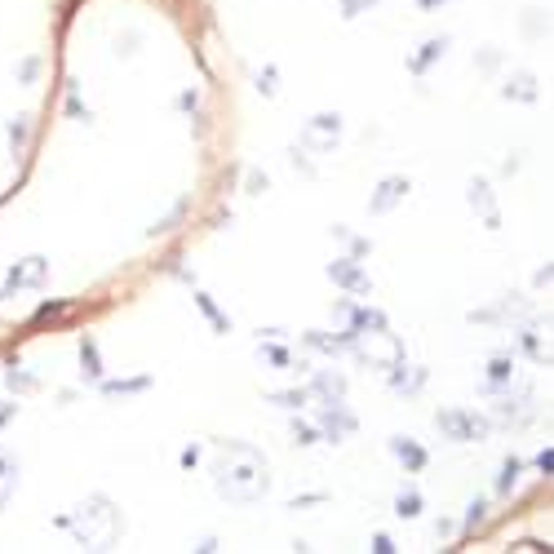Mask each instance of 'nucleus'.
<instances>
[{
    "label": "nucleus",
    "mask_w": 554,
    "mask_h": 554,
    "mask_svg": "<svg viewBox=\"0 0 554 554\" xmlns=\"http://www.w3.org/2000/svg\"><path fill=\"white\" fill-rule=\"evenodd\" d=\"M213 488H218V497L235 501V506H253V501L266 497V488H271V466H266L262 448L244 444V439H218L213 444Z\"/></svg>",
    "instance_id": "obj_1"
},
{
    "label": "nucleus",
    "mask_w": 554,
    "mask_h": 554,
    "mask_svg": "<svg viewBox=\"0 0 554 554\" xmlns=\"http://www.w3.org/2000/svg\"><path fill=\"white\" fill-rule=\"evenodd\" d=\"M63 528L71 532V537L80 541L85 550H111L120 541V510L111 506L107 497H85L76 510L63 519Z\"/></svg>",
    "instance_id": "obj_2"
},
{
    "label": "nucleus",
    "mask_w": 554,
    "mask_h": 554,
    "mask_svg": "<svg viewBox=\"0 0 554 554\" xmlns=\"http://www.w3.org/2000/svg\"><path fill=\"white\" fill-rule=\"evenodd\" d=\"M351 351L364 359L368 368H386V373H391L395 364H404V342L391 333V324L368 328V333H355L351 337Z\"/></svg>",
    "instance_id": "obj_3"
},
{
    "label": "nucleus",
    "mask_w": 554,
    "mask_h": 554,
    "mask_svg": "<svg viewBox=\"0 0 554 554\" xmlns=\"http://www.w3.org/2000/svg\"><path fill=\"white\" fill-rule=\"evenodd\" d=\"M435 426L444 430L448 439H457V444H484L492 435V417L475 413V408H439Z\"/></svg>",
    "instance_id": "obj_4"
},
{
    "label": "nucleus",
    "mask_w": 554,
    "mask_h": 554,
    "mask_svg": "<svg viewBox=\"0 0 554 554\" xmlns=\"http://www.w3.org/2000/svg\"><path fill=\"white\" fill-rule=\"evenodd\" d=\"M337 142H342V116L337 111H320V116H311L297 133V147L306 151V156H333Z\"/></svg>",
    "instance_id": "obj_5"
},
{
    "label": "nucleus",
    "mask_w": 554,
    "mask_h": 554,
    "mask_svg": "<svg viewBox=\"0 0 554 554\" xmlns=\"http://www.w3.org/2000/svg\"><path fill=\"white\" fill-rule=\"evenodd\" d=\"M492 413H497V422H506V426H523L537 417V395H532V386H519V391L510 395V386H506V391H501V404L492 408Z\"/></svg>",
    "instance_id": "obj_6"
},
{
    "label": "nucleus",
    "mask_w": 554,
    "mask_h": 554,
    "mask_svg": "<svg viewBox=\"0 0 554 554\" xmlns=\"http://www.w3.org/2000/svg\"><path fill=\"white\" fill-rule=\"evenodd\" d=\"M355 413H346V408H342V399H328V404L320 408V426H315V430H320V435L328 439V444H342V439H351L355 435Z\"/></svg>",
    "instance_id": "obj_7"
},
{
    "label": "nucleus",
    "mask_w": 554,
    "mask_h": 554,
    "mask_svg": "<svg viewBox=\"0 0 554 554\" xmlns=\"http://www.w3.org/2000/svg\"><path fill=\"white\" fill-rule=\"evenodd\" d=\"M49 284V258H23L9 266L5 275V293H18V289H45Z\"/></svg>",
    "instance_id": "obj_8"
},
{
    "label": "nucleus",
    "mask_w": 554,
    "mask_h": 554,
    "mask_svg": "<svg viewBox=\"0 0 554 554\" xmlns=\"http://www.w3.org/2000/svg\"><path fill=\"white\" fill-rule=\"evenodd\" d=\"M328 280L342 284V289L355 293V297L373 293V280H368V271L359 266V258H333V262H328Z\"/></svg>",
    "instance_id": "obj_9"
},
{
    "label": "nucleus",
    "mask_w": 554,
    "mask_h": 554,
    "mask_svg": "<svg viewBox=\"0 0 554 554\" xmlns=\"http://www.w3.org/2000/svg\"><path fill=\"white\" fill-rule=\"evenodd\" d=\"M408 191H413V182L399 178V173H395V178H382V182H377V191L368 196V213H373V218H386V213L399 209V204L408 200Z\"/></svg>",
    "instance_id": "obj_10"
},
{
    "label": "nucleus",
    "mask_w": 554,
    "mask_h": 554,
    "mask_svg": "<svg viewBox=\"0 0 554 554\" xmlns=\"http://www.w3.org/2000/svg\"><path fill=\"white\" fill-rule=\"evenodd\" d=\"M466 204L484 218V227L488 231H497L501 227V209H497V196H492V187H488V178H470V187H466Z\"/></svg>",
    "instance_id": "obj_11"
},
{
    "label": "nucleus",
    "mask_w": 554,
    "mask_h": 554,
    "mask_svg": "<svg viewBox=\"0 0 554 554\" xmlns=\"http://www.w3.org/2000/svg\"><path fill=\"white\" fill-rule=\"evenodd\" d=\"M510 382H515V355H510V351H497V355L488 359V373H484V391H488V395H501V391H506Z\"/></svg>",
    "instance_id": "obj_12"
},
{
    "label": "nucleus",
    "mask_w": 554,
    "mask_h": 554,
    "mask_svg": "<svg viewBox=\"0 0 554 554\" xmlns=\"http://www.w3.org/2000/svg\"><path fill=\"white\" fill-rule=\"evenodd\" d=\"M501 98H510V102H537L541 98L537 76H532V71H510L506 85H501Z\"/></svg>",
    "instance_id": "obj_13"
},
{
    "label": "nucleus",
    "mask_w": 554,
    "mask_h": 554,
    "mask_svg": "<svg viewBox=\"0 0 554 554\" xmlns=\"http://www.w3.org/2000/svg\"><path fill=\"white\" fill-rule=\"evenodd\" d=\"M444 54H448V36H430L417 54H408V71H413V76H426Z\"/></svg>",
    "instance_id": "obj_14"
},
{
    "label": "nucleus",
    "mask_w": 554,
    "mask_h": 554,
    "mask_svg": "<svg viewBox=\"0 0 554 554\" xmlns=\"http://www.w3.org/2000/svg\"><path fill=\"white\" fill-rule=\"evenodd\" d=\"M391 453H395L399 461H404V470H408V475H417V470H426V461H430V453H426V448L417 444V439H408V435H395V439H391Z\"/></svg>",
    "instance_id": "obj_15"
},
{
    "label": "nucleus",
    "mask_w": 554,
    "mask_h": 554,
    "mask_svg": "<svg viewBox=\"0 0 554 554\" xmlns=\"http://www.w3.org/2000/svg\"><path fill=\"white\" fill-rule=\"evenodd\" d=\"M258 359L262 364H271V368H306V359H297L289 346H280V337H266V342H258Z\"/></svg>",
    "instance_id": "obj_16"
},
{
    "label": "nucleus",
    "mask_w": 554,
    "mask_h": 554,
    "mask_svg": "<svg viewBox=\"0 0 554 554\" xmlns=\"http://www.w3.org/2000/svg\"><path fill=\"white\" fill-rule=\"evenodd\" d=\"M80 377L85 382H102V355H98V342L94 337H80Z\"/></svg>",
    "instance_id": "obj_17"
},
{
    "label": "nucleus",
    "mask_w": 554,
    "mask_h": 554,
    "mask_svg": "<svg viewBox=\"0 0 554 554\" xmlns=\"http://www.w3.org/2000/svg\"><path fill=\"white\" fill-rule=\"evenodd\" d=\"M311 395H324V399H342L346 395V377L333 373V368H324V373H315L311 382Z\"/></svg>",
    "instance_id": "obj_18"
},
{
    "label": "nucleus",
    "mask_w": 554,
    "mask_h": 554,
    "mask_svg": "<svg viewBox=\"0 0 554 554\" xmlns=\"http://www.w3.org/2000/svg\"><path fill=\"white\" fill-rule=\"evenodd\" d=\"M14 492H18V461L0 453V510L14 501Z\"/></svg>",
    "instance_id": "obj_19"
},
{
    "label": "nucleus",
    "mask_w": 554,
    "mask_h": 554,
    "mask_svg": "<svg viewBox=\"0 0 554 554\" xmlns=\"http://www.w3.org/2000/svg\"><path fill=\"white\" fill-rule=\"evenodd\" d=\"M191 297H196V306H200V311H204V315H209L213 333H222V337H227V333H231V315H222V311H218V302H213V297H209V293H204V289H196V293H191Z\"/></svg>",
    "instance_id": "obj_20"
},
{
    "label": "nucleus",
    "mask_w": 554,
    "mask_h": 554,
    "mask_svg": "<svg viewBox=\"0 0 554 554\" xmlns=\"http://www.w3.org/2000/svg\"><path fill=\"white\" fill-rule=\"evenodd\" d=\"M102 386V395L107 399H120V395H142V391H151V377L142 373V377H125V382H98Z\"/></svg>",
    "instance_id": "obj_21"
},
{
    "label": "nucleus",
    "mask_w": 554,
    "mask_h": 554,
    "mask_svg": "<svg viewBox=\"0 0 554 554\" xmlns=\"http://www.w3.org/2000/svg\"><path fill=\"white\" fill-rule=\"evenodd\" d=\"M422 382H426V373H422V368H408V364H395V368H391V386H395V391L413 395Z\"/></svg>",
    "instance_id": "obj_22"
},
{
    "label": "nucleus",
    "mask_w": 554,
    "mask_h": 554,
    "mask_svg": "<svg viewBox=\"0 0 554 554\" xmlns=\"http://www.w3.org/2000/svg\"><path fill=\"white\" fill-rule=\"evenodd\" d=\"M519 470H523V461L519 457H506L501 461V475H497V497H510L519 484Z\"/></svg>",
    "instance_id": "obj_23"
},
{
    "label": "nucleus",
    "mask_w": 554,
    "mask_h": 554,
    "mask_svg": "<svg viewBox=\"0 0 554 554\" xmlns=\"http://www.w3.org/2000/svg\"><path fill=\"white\" fill-rule=\"evenodd\" d=\"M422 506H426V501H422V492H417V488H404L395 497V515L399 519H417V515H422Z\"/></svg>",
    "instance_id": "obj_24"
},
{
    "label": "nucleus",
    "mask_w": 554,
    "mask_h": 554,
    "mask_svg": "<svg viewBox=\"0 0 554 554\" xmlns=\"http://www.w3.org/2000/svg\"><path fill=\"white\" fill-rule=\"evenodd\" d=\"M484 519H488V501L475 497V501H470V510H466V523H461V537H475V532L484 528Z\"/></svg>",
    "instance_id": "obj_25"
},
{
    "label": "nucleus",
    "mask_w": 554,
    "mask_h": 554,
    "mask_svg": "<svg viewBox=\"0 0 554 554\" xmlns=\"http://www.w3.org/2000/svg\"><path fill=\"white\" fill-rule=\"evenodd\" d=\"M5 386H9V391L23 395V391H36V377H32V373H23V368H9V373H5Z\"/></svg>",
    "instance_id": "obj_26"
},
{
    "label": "nucleus",
    "mask_w": 554,
    "mask_h": 554,
    "mask_svg": "<svg viewBox=\"0 0 554 554\" xmlns=\"http://www.w3.org/2000/svg\"><path fill=\"white\" fill-rule=\"evenodd\" d=\"M258 94H262V98H275V94H280V71H275V67H262V71H258Z\"/></svg>",
    "instance_id": "obj_27"
},
{
    "label": "nucleus",
    "mask_w": 554,
    "mask_h": 554,
    "mask_svg": "<svg viewBox=\"0 0 554 554\" xmlns=\"http://www.w3.org/2000/svg\"><path fill=\"white\" fill-rule=\"evenodd\" d=\"M373 5H377V0H337V9H342L346 23H355V18H359V14H368Z\"/></svg>",
    "instance_id": "obj_28"
},
{
    "label": "nucleus",
    "mask_w": 554,
    "mask_h": 554,
    "mask_svg": "<svg viewBox=\"0 0 554 554\" xmlns=\"http://www.w3.org/2000/svg\"><path fill=\"white\" fill-rule=\"evenodd\" d=\"M306 399H311V391H275L271 404H280V408H302Z\"/></svg>",
    "instance_id": "obj_29"
},
{
    "label": "nucleus",
    "mask_w": 554,
    "mask_h": 554,
    "mask_svg": "<svg viewBox=\"0 0 554 554\" xmlns=\"http://www.w3.org/2000/svg\"><path fill=\"white\" fill-rule=\"evenodd\" d=\"M9 147H14V156H23V147H27V120L23 116L9 125Z\"/></svg>",
    "instance_id": "obj_30"
},
{
    "label": "nucleus",
    "mask_w": 554,
    "mask_h": 554,
    "mask_svg": "<svg viewBox=\"0 0 554 554\" xmlns=\"http://www.w3.org/2000/svg\"><path fill=\"white\" fill-rule=\"evenodd\" d=\"M293 444H302V448L320 444V430H315V426H306V422H293Z\"/></svg>",
    "instance_id": "obj_31"
},
{
    "label": "nucleus",
    "mask_w": 554,
    "mask_h": 554,
    "mask_svg": "<svg viewBox=\"0 0 554 554\" xmlns=\"http://www.w3.org/2000/svg\"><path fill=\"white\" fill-rule=\"evenodd\" d=\"M36 76H40V58H23V63H18V80H23V85H32Z\"/></svg>",
    "instance_id": "obj_32"
},
{
    "label": "nucleus",
    "mask_w": 554,
    "mask_h": 554,
    "mask_svg": "<svg viewBox=\"0 0 554 554\" xmlns=\"http://www.w3.org/2000/svg\"><path fill=\"white\" fill-rule=\"evenodd\" d=\"M244 187H249V196H262L271 182H266V173H249V182H244Z\"/></svg>",
    "instance_id": "obj_33"
},
{
    "label": "nucleus",
    "mask_w": 554,
    "mask_h": 554,
    "mask_svg": "<svg viewBox=\"0 0 554 554\" xmlns=\"http://www.w3.org/2000/svg\"><path fill=\"white\" fill-rule=\"evenodd\" d=\"M373 550H377V554H395V541L386 537V532H377V537H373Z\"/></svg>",
    "instance_id": "obj_34"
},
{
    "label": "nucleus",
    "mask_w": 554,
    "mask_h": 554,
    "mask_svg": "<svg viewBox=\"0 0 554 554\" xmlns=\"http://www.w3.org/2000/svg\"><path fill=\"white\" fill-rule=\"evenodd\" d=\"M537 470H546V475H550V470H554V453H550V448H546V453H541V457H537Z\"/></svg>",
    "instance_id": "obj_35"
},
{
    "label": "nucleus",
    "mask_w": 554,
    "mask_h": 554,
    "mask_svg": "<svg viewBox=\"0 0 554 554\" xmlns=\"http://www.w3.org/2000/svg\"><path fill=\"white\" fill-rule=\"evenodd\" d=\"M9 417H18V404H5V408H0V426H5Z\"/></svg>",
    "instance_id": "obj_36"
},
{
    "label": "nucleus",
    "mask_w": 554,
    "mask_h": 554,
    "mask_svg": "<svg viewBox=\"0 0 554 554\" xmlns=\"http://www.w3.org/2000/svg\"><path fill=\"white\" fill-rule=\"evenodd\" d=\"M417 9H439V5H448V0H413Z\"/></svg>",
    "instance_id": "obj_37"
}]
</instances>
